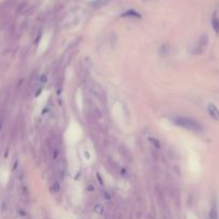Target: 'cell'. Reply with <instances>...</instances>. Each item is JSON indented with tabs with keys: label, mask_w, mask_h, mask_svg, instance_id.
<instances>
[{
	"label": "cell",
	"mask_w": 219,
	"mask_h": 219,
	"mask_svg": "<svg viewBox=\"0 0 219 219\" xmlns=\"http://www.w3.org/2000/svg\"><path fill=\"white\" fill-rule=\"evenodd\" d=\"M173 123L180 127H183L185 129L192 131H201V124L198 121L193 120L191 118H186V117H176L174 118Z\"/></svg>",
	"instance_id": "1"
},
{
	"label": "cell",
	"mask_w": 219,
	"mask_h": 219,
	"mask_svg": "<svg viewBox=\"0 0 219 219\" xmlns=\"http://www.w3.org/2000/svg\"><path fill=\"white\" fill-rule=\"evenodd\" d=\"M208 43V37L206 34H203L200 37V39L196 42V44L193 45V47L191 48V54L193 55H200L205 50L206 46Z\"/></svg>",
	"instance_id": "2"
},
{
	"label": "cell",
	"mask_w": 219,
	"mask_h": 219,
	"mask_svg": "<svg viewBox=\"0 0 219 219\" xmlns=\"http://www.w3.org/2000/svg\"><path fill=\"white\" fill-rule=\"evenodd\" d=\"M207 112L208 114L212 117V119H214L215 121H219V109L214 104H208Z\"/></svg>",
	"instance_id": "3"
},
{
	"label": "cell",
	"mask_w": 219,
	"mask_h": 219,
	"mask_svg": "<svg viewBox=\"0 0 219 219\" xmlns=\"http://www.w3.org/2000/svg\"><path fill=\"white\" fill-rule=\"evenodd\" d=\"M212 27H213V29H214L215 33H216V34H219V18L216 13L214 14V16H213V18H212Z\"/></svg>",
	"instance_id": "4"
},
{
	"label": "cell",
	"mask_w": 219,
	"mask_h": 219,
	"mask_svg": "<svg viewBox=\"0 0 219 219\" xmlns=\"http://www.w3.org/2000/svg\"><path fill=\"white\" fill-rule=\"evenodd\" d=\"M208 219H218V210H217L216 205H213L210 207V214H208Z\"/></svg>",
	"instance_id": "5"
},
{
	"label": "cell",
	"mask_w": 219,
	"mask_h": 219,
	"mask_svg": "<svg viewBox=\"0 0 219 219\" xmlns=\"http://www.w3.org/2000/svg\"><path fill=\"white\" fill-rule=\"evenodd\" d=\"M123 17H137V18H140L141 16H140V14L138 13V12L134 11V10H129V11L125 12V13L122 14Z\"/></svg>",
	"instance_id": "6"
},
{
	"label": "cell",
	"mask_w": 219,
	"mask_h": 219,
	"mask_svg": "<svg viewBox=\"0 0 219 219\" xmlns=\"http://www.w3.org/2000/svg\"><path fill=\"white\" fill-rule=\"evenodd\" d=\"M149 141H150L151 143L153 144V146H155V148H156V149H160V148H161V144H160V142H159L158 140L156 139V138L150 137V138H149Z\"/></svg>",
	"instance_id": "7"
},
{
	"label": "cell",
	"mask_w": 219,
	"mask_h": 219,
	"mask_svg": "<svg viewBox=\"0 0 219 219\" xmlns=\"http://www.w3.org/2000/svg\"><path fill=\"white\" fill-rule=\"evenodd\" d=\"M93 210H94V213H96V214H102V213L104 212V206L102 205L101 203H97V204H95Z\"/></svg>",
	"instance_id": "8"
},
{
	"label": "cell",
	"mask_w": 219,
	"mask_h": 219,
	"mask_svg": "<svg viewBox=\"0 0 219 219\" xmlns=\"http://www.w3.org/2000/svg\"><path fill=\"white\" fill-rule=\"evenodd\" d=\"M169 52V46L167 44H163V46H160L159 48V54L160 55H167Z\"/></svg>",
	"instance_id": "9"
},
{
	"label": "cell",
	"mask_w": 219,
	"mask_h": 219,
	"mask_svg": "<svg viewBox=\"0 0 219 219\" xmlns=\"http://www.w3.org/2000/svg\"><path fill=\"white\" fill-rule=\"evenodd\" d=\"M106 219H112V218H111V217H110V216H108V215H107V216H106Z\"/></svg>",
	"instance_id": "10"
}]
</instances>
